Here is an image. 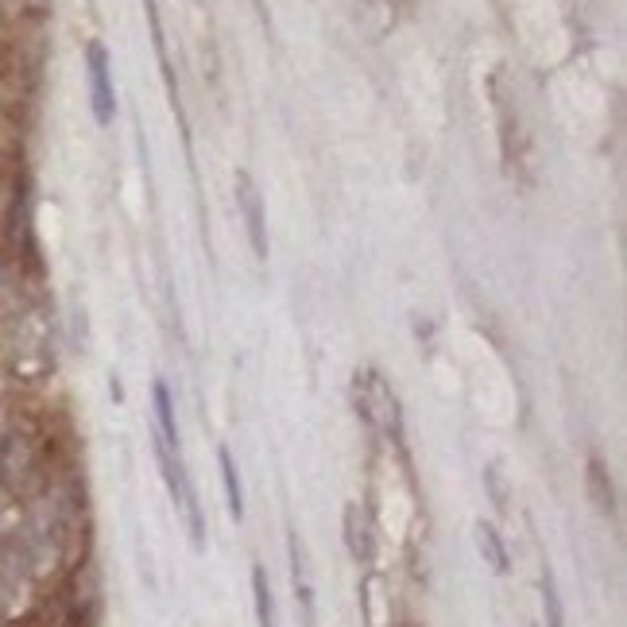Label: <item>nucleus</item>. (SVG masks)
<instances>
[{"instance_id":"f257e3e1","label":"nucleus","mask_w":627,"mask_h":627,"mask_svg":"<svg viewBox=\"0 0 627 627\" xmlns=\"http://www.w3.org/2000/svg\"><path fill=\"white\" fill-rule=\"evenodd\" d=\"M155 457H159L163 480H167V488H171V496H175V504H179L182 519H186L190 542L202 550V546H206V519H202V508H198V492H194V484H190V473H186V465H182L179 438L155 434Z\"/></svg>"},{"instance_id":"f03ea898","label":"nucleus","mask_w":627,"mask_h":627,"mask_svg":"<svg viewBox=\"0 0 627 627\" xmlns=\"http://www.w3.org/2000/svg\"><path fill=\"white\" fill-rule=\"evenodd\" d=\"M90 93L97 124H109L117 113V97H113V78H109V51L101 43H90Z\"/></svg>"},{"instance_id":"7ed1b4c3","label":"nucleus","mask_w":627,"mask_h":627,"mask_svg":"<svg viewBox=\"0 0 627 627\" xmlns=\"http://www.w3.org/2000/svg\"><path fill=\"white\" fill-rule=\"evenodd\" d=\"M237 202H240V213H244V225H248V237H252V252L264 260L268 256V237H264V206H260V194H256V186L248 175H240L237 179Z\"/></svg>"},{"instance_id":"20e7f679","label":"nucleus","mask_w":627,"mask_h":627,"mask_svg":"<svg viewBox=\"0 0 627 627\" xmlns=\"http://www.w3.org/2000/svg\"><path fill=\"white\" fill-rule=\"evenodd\" d=\"M217 461H221V480H225V500H229V515L233 519H244V488H240L237 465H233V453L221 446L217 449Z\"/></svg>"},{"instance_id":"39448f33","label":"nucleus","mask_w":627,"mask_h":627,"mask_svg":"<svg viewBox=\"0 0 627 627\" xmlns=\"http://www.w3.org/2000/svg\"><path fill=\"white\" fill-rule=\"evenodd\" d=\"M291 562H295V597L302 600V612L306 620H314V589H310V577H306V558H302V546L291 538Z\"/></svg>"},{"instance_id":"423d86ee","label":"nucleus","mask_w":627,"mask_h":627,"mask_svg":"<svg viewBox=\"0 0 627 627\" xmlns=\"http://www.w3.org/2000/svg\"><path fill=\"white\" fill-rule=\"evenodd\" d=\"M252 597H256V620H260V627H275V600H271L268 577H264L260 566L252 569Z\"/></svg>"},{"instance_id":"0eeeda50","label":"nucleus","mask_w":627,"mask_h":627,"mask_svg":"<svg viewBox=\"0 0 627 627\" xmlns=\"http://www.w3.org/2000/svg\"><path fill=\"white\" fill-rule=\"evenodd\" d=\"M542 604H546V627H566V616H562V600H558V589H554V573L546 569L542 577Z\"/></svg>"},{"instance_id":"6e6552de","label":"nucleus","mask_w":627,"mask_h":627,"mask_svg":"<svg viewBox=\"0 0 627 627\" xmlns=\"http://www.w3.org/2000/svg\"><path fill=\"white\" fill-rule=\"evenodd\" d=\"M480 550H484V554H488V562H492V566L500 569V573H504V569H508V554H504V546H500V538H496V531H492V527H480Z\"/></svg>"}]
</instances>
